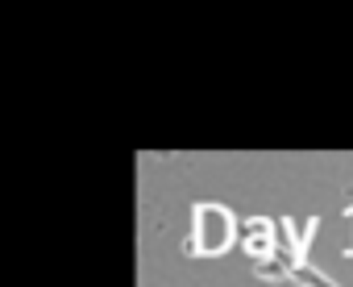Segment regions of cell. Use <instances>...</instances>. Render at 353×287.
<instances>
[{
    "mask_svg": "<svg viewBox=\"0 0 353 287\" xmlns=\"http://www.w3.org/2000/svg\"><path fill=\"white\" fill-rule=\"evenodd\" d=\"M233 229H237V221H233L229 208H221V204H200L196 208V241H200L204 254H225L233 246Z\"/></svg>",
    "mask_w": 353,
    "mask_h": 287,
    "instance_id": "1",
    "label": "cell"
},
{
    "mask_svg": "<svg viewBox=\"0 0 353 287\" xmlns=\"http://www.w3.org/2000/svg\"><path fill=\"white\" fill-rule=\"evenodd\" d=\"M287 275H291L299 287H336L332 279H324V275H320V270H312L307 262H291V270H287Z\"/></svg>",
    "mask_w": 353,
    "mask_h": 287,
    "instance_id": "2",
    "label": "cell"
},
{
    "mask_svg": "<svg viewBox=\"0 0 353 287\" xmlns=\"http://www.w3.org/2000/svg\"><path fill=\"white\" fill-rule=\"evenodd\" d=\"M316 225H320V221H316V217H307V221H303V225H299V221H287V229H291V233H295V246H299V250H303V246H307V241H312V233H316Z\"/></svg>",
    "mask_w": 353,
    "mask_h": 287,
    "instance_id": "3",
    "label": "cell"
}]
</instances>
